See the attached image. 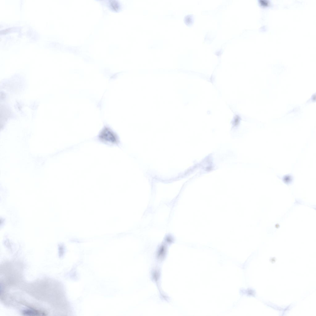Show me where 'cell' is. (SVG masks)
Instances as JSON below:
<instances>
[{
  "label": "cell",
  "instance_id": "6da1fadb",
  "mask_svg": "<svg viewBox=\"0 0 316 316\" xmlns=\"http://www.w3.org/2000/svg\"><path fill=\"white\" fill-rule=\"evenodd\" d=\"M95 141L109 146L120 147V138L114 131L107 126L104 127L94 138Z\"/></svg>",
  "mask_w": 316,
  "mask_h": 316
},
{
  "label": "cell",
  "instance_id": "7a4b0ae2",
  "mask_svg": "<svg viewBox=\"0 0 316 316\" xmlns=\"http://www.w3.org/2000/svg\"><path fill=\"white\" fill-rule=\"evenodd\" d=\"M23 314L24 315L31 316L45 315V313L43 312L34 309L24 310L23 312Z\"/></svg>",
  "mask_w": 316,
  "mask_h": 316
}]
</instances>
